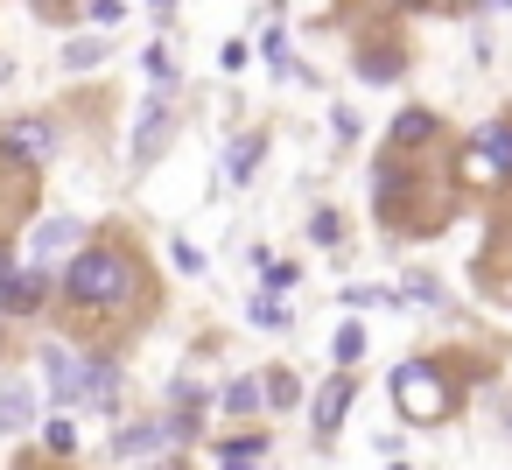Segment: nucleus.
<instances>
[{
  "instance_id": "18",
  "label": "nucleus",
  "mask_w": 512,
  "mask_h": 470,
  "mask_svg": "<svg viewBox=\"0 0 512 470\" xmlns=\"http://www.w3.org/2000/svg\"><path fill=\"white\" fill-rule=\"evenodd\" d=\"M106 64V36H71L64 43V71L71 78H85V71H99Z\"/></svg>"
},
{
  "instance_id": "20",
  "label": "nucleus",
  "mask_w": 512,
  "mask_h": 470,
  "mask_svg": "<svg viewBox=\"0 0 512 470\" xmlns=\"http://www.w3.org/2000/svg\"><path fill=\"white\" fill-rule=\"evenodd\" d=\"M330 358H337V372H358V358H365V323H337Z\"/></svg>"
},
{
  "instance_id": "32",
  "label": "nucleus",
  "mask_w": 512,
  "mask_h": 470,
  "mask_svg": "<svg viewBox=\"0 0 512 470\" xmlns=\"http://www.w3.org/2000/svg\"><path fill=\"white\" fill-rule=\"evenodd\" d=\"M29 8H36V15H50V22H64V15H71V0H29Z\"/></svg>"
},
{
  "instance_id": "19",
  "label": "nucleus",
  "mask_w": 512,
  "mask_h": 470,
  "mask_svg": "<svg viewBox=\"0 0 512 470\" xmlns=\"http://www.w3.org/2000/svg\"><path fill=\"white\" fill-rule=\"evenodd\" d=\"M141 71H148V85H155V92H176V78H183L169 43H148V50H141Z\"/></svg>"
},
{
  "instance_id": "11",
  "label": "nucleus",
  "mask_w": 512,
  "mask_h": 470,
  "mask_svg": "<svg viewBox=\"0 0 512 470\" xmlns=\"http://www.w3.org/2000/svg\"><path fill=\"white\" fill-rule=\"evenodd\" d=\"M351 71H358L365 85H393V78L407 71V43H400V36H372V43H358Z\"/></svg>"
},
{
  "instance_id": "12",
  "label": "nucleus",
  "mask_w": 512,
  "mask_h": 470,
  "mask_svg": "<svg viewBox=\"0 0 512 470\" xmlns=\"http://www.w3.org/2000/svg\"><path fill=\"white\" fill-rule=\"evenodd\" d=\"M78 358H85V400L78 407L113 414L120 407V358H106V351H78Z\"/></svg>"
},
{
  "instance_id": "13",
  "label": "nucleus",
  "mask_w": 512,
  "mask_h": 470,
  "mask_svg": "<svg viewBox=\"0 0 512 470\" xmlns=\"http://www.w3.org/2000/svg\"><path fill=\"white\" fill-rule=\"evenodd\" d=\"M260 155H267V134H260V127H253V134H239V141L225 148V183H232V190H246V183L260 176Z\"/></svg>"
},
{
  "instance_id": "29",
  "label": "nucleus",
  "mask_w": 512,
  "mask_h": 470,
  "mask_svg": "<svg viewBox=\"0 0 512 470\" xmlns=\"http://www.w3.org/2000/svg\"><path fill=\"white\" fill-rule=\"evenodd\" d=\"M386 302H400L393 288H344V309H386Z\"/></svg>"
},
{
  "instance_id": "21",
  "label": "nucleus",
  "mask_w": 512,
  "mask_h": 470,
  "mask_svg": "<svg viewBox=\"0 0 512 470\" xmlns=\"http://www.w3.org/2000/svg\"><path fill=\"white\" fill-rule=\"evenodd\" d=\"M267 449H274V435H267V428H239V435H225V442H218V456H246V463H267Z\"/></svg>"
},
{
  "instance_id": "3",
  "label": "nucleus",
  "mask_w": 512,
  "mask_h": 470,
  "mask_svg": "<svg viewBox=\"0 0 512 470\" xmlns=\"http://www.w3.org/2000/svg\"><path fill=\"white\" fill-rule=\"evenodd\" d=\"M456 183L463 190H512V113H491L456 141Z\"/></svg>"
},
{
  "instance_id": "9",
  "label": "nucleus",
  "mask_w": 512,
  "mask_h": 470,
  "mask_svg": "<svg viewBox=\"0 0 512 470\" xmlns=\"http://www.w3.org/2000/svg\"><path fill=\"white\" fill-rule=\"evenodd\" d=\"M442 134H449V127H442V113H435V106H400V113H393V127H386V148H393V155H428Z\"/></svg>"
},
{
  "instance_id": "35",
  "label": "nucleus",
  "mask_w": 512,
  "mask_h": 470,
  "mask_svg": "<svg viewBox=\"0 0 512 470\" xmlns=\"http://www.w3.org/2000/svg\"><path fill=\"white\" fill-rule=\"evenodd\" d=\"M141 8H155V15L169 22V15H176V0H141Z\"/></svg>"
},
{
  "instance_id": "2",
  "label": "nucleus",
  "mask_w": 512,
  "mask_h": 470,
  "mask_svg": "<svg viewBox=\"0 0 512 470\" xmlns=\"http://www.w3.org/2000/svg\"><path fill=\"white\" fill-rule=\"evenodd\" d=\"M386 393H393L400 421H414V428H442V421H456V407H463L470 386H463V372H456L449 358L421 351V358H400V365H393Z\"/></svg>"
},
{
  "instance_id": "38",
  "label": "nucleus",
  "mask_w": 512,
  "mask_h": 470,
  "mask_svg": "<svg viewBox=\"0 0 512 470\" xmlns=\"http://www.w3.org/2000/svg\"><path fill=\"white\" fill-rule=\"evenodd\" d=\"M505 428H512V400H505Z\"/></svg>"
},
{
  "instance_id": "17",
  "label": "nucleus",
  "mask_w": 512,
  "mask_h": 470,
  "mask_svg": "<svg viewBox=\"0 0 512 470\" xmlns=\"http://www.w3.org/2000/svg\"><path fill=\"white\" fill-rule=\"evenodd\" d=\"M260 393H267V407H274V414H288V407H302V400H309V393H302V379H295L288 365H267V372H260Z\"/></svg>"
},
{
  "instance_id": "34",
  "label": "nucleus",
  "mask_w": 512,
  "mask_h": 470,
  "mask_svg": "<svg viewBox=\"0 0 512 470\" xmlns=\"http://www.w3.org/2000/svg\"><path fill=\"white\" fill-rule=\"evenodd\" d=\"M218 470H260V463H246V456H218Z\"/></svg>"
},
{
  "instance_id": "41",
  "label": "nucleus",
  "mask_w": 512,
  "mask_h": 470,
  "mask_svg": "<svg viewBox=\"0 0 512 470\" xmlns=\"http://www.w3.org/2000/svg\"><path fill=\"white\" fill-rule=\"evenodd\" d=\"M155 470H169V463H155Z\"/></svg>"
},
{
  "instance_id": "10",
  "label": "nucleus",
  "mask_w": 512,
  "mask_h": 470,
  "mask_svg": "<svg viewBox=\"0 0 512 470\" xmlns=\"http://www.w3.org/2000/svg\"><path fill=\"white\" fill-rule=\"evenodd\" d=\"M57 295V274L50 267H15V281L0 288V316H43Z\"/></svg>"
},
{
  "instance_id": "37",
  "label": "nucleus",
  "mask_w": 512,
  "mask_h": 470,
  "mask_svg": "<svg viewBox=\"0 0 512 470\" xmlns=\"http://www.w3.org/2000/svg\"><path fill=\"white\" fill-rule=\"evenodd\" d=\"M386 470H414V463H400V456H393V463H386Z\"/></svg>"
},
{
  "instance_id": "39",
  "label": "nucleus",
  "mask_w": 512,
  "mask_h": 470,
  "mask_svg": "<svg viewBox=\"0 0 512 470\" xmlns=\"http://www.w3.org/2000/svg\"><path fill=\"white\" fill-rule=\"evenodd\" d=\"M498 8H512V0H498Z\"/></svg>"
},
{
  "instance_id": "7",
  "label": "nucleus",
  "mask_w": 512,
  "mask_h": 470,
  "mask_svg": "<svg viewBox=\"0 0 512 470\" xmlns=\"http://www.w3.org/2000/svg\"><path fill=\"white\" fill-rule=\"evenodd\" d=\"M78 246H85V218H71V211H50V218H36V232H29V267L71 260Z\"/></svg>"
},
{
  "instance_id": "5",
  "label": "nucleus",
  "mask_w": 512,
  "mask_h": 470,
  "mask_svg": "<svg viewBox=\"0 0 512 470\" xmlns=\"http://www.w3.org/2000/svg\"><path fill=\"white\" fill-rule=\"evenodd\" d=\"M351 400H358V379H351V372H330V379L309 393V435H316V449H330V442H337V428H344Z\"/></svg>"
},
{
  "instance_id": "16",
  "label": "nucleus",
  "mask_w": 512,
  "mask_h": 470,
  "mask_svg": "<svg viewBox=\"0 0 512 470\" xmlns=\"http://www.w3.org/2000/svg\"><path fill=\"white\" fill-rule=\"evenodd\" d=\"M218 407H225L232 421H253V414L267 407V393H260V372H239V379H232V386L218 393Z\"/></svg>"
},
{
  "instance_id": "28",
  "label": "nucleus",
  "mask_w": 512,
  "mask_h": 470,
  "mask_svg": "<svg viewBox=\"0 0 512 470\" xmlns=\"http://www.w3.org/2000/svg\"><path fill=\"white\" fill-rule=\"evenodd\" d=\"M393 8H400V15H463L470 0H393Z\"/></svg>"
},
{
  "instance_id": "14",
  "label": "nucleus",
  "mask_w": 512,
  "mask_h": 470,
  "mask_svg": "<svg viewBox=\"0 0 512 470\" xmlns=\"http://www.w3.org/2000/svg\"><path fill=\"white\" fill-rule=\"evenodd\" d=\"M155 449H169L162 414H155V421H127V428L113 435V456H120V463H141V456H155Z\"/></svg>"
},
{
  "instance_id": "25",
  "label": "nucleus",
  "mask_w": 512,
  "mask_h": 470,
  "mask_svg": "<svg viewBox=\"0 0 512 470\" xmlns=\"http://www.w3.org/2000/svg\"><path fill=\"white\" fill-rule=\"evenodd\" d=\"M309 239H316V246H344V218H337L330 204H323V211H309Z\"/></svg>"
},
{
  "instance_id": "4",
  "label": "nucleus",
  "mask_w": 512,
  "mask_h": 470,
  "mask_svg": "<svg viewBox=\"0 0 512 470\" xmlns=\"http://www.w3.org/2000/svg\"><path fill=\"white\" fill-rule=\"evenodd\" d=\"M57 148H64V134H57L50 113H15V120H0V155L22 162V169H50Z\"/></svg>"
},
{
  "instance_id": "15",
  "label": "nucleus",
  "mask_w": 512,
  "mask_h": 470,
  "mask_svg": "<svg viewBox=\"0 0 512 470\" xmlns=\"http://www.w3.org/2000/svg\"><path fill=\"white\" fill-rule=\"evenodd\" d=\"M36 421V393L22 379H0V435H22Z\"/></svg>"
},
{
  "instance_id": "6",
  "label": "nucleus",
  "mask_w": 512,
  "mask_h": 470,
  "mask_svg": "<svg viewBox=\"0 0 512 470\" xmlns=\"http://www.w3.org/2000/svg\"><path fill=\"white\" fill-rule=\"evenodd\" d=\"M169 141H176V106H169V92H155V99L134 113V148H127V155H134V169H155Z\"/></svg>"
},
{
  "instance_id": "40",
  "label": "nucleus",
  "mask_w": 512,
  "mask_h": 470,
  "mask_svg": "<svg viewBox=\"0 0 512 470\" xmlns=\"http://www.w3.org/2000/svg\"><path fill=\"white\" fill-rule=\"evenodd\" d=\"M0 344H8V330H0Z\"/></svg>"
},
{
  "instance_id": "23",
  "label": "nucleus",
  "mask_w": 512,
  "mask_h": 470,
  "mask_svg": "<svg viewBox=\"0 0 512 470\" xmlns=\"http://www.w3.org/2000/svg\"><path fill=\"white\" fill-rule=\"evenodd\" d=\"M246 316H253L260 330H288V309H281V295H267V288H260L253 302H246Z\"/></svg>"
},
{
  "instance_id": "24",
  "label": "nucleus",
  "mask_w": 512,
  "mask_h": 470,
  "mask_svg": "<svg viewBox=\"0 0 512 470\" xmlns=\"http://www.w3.org/2000/svg\"><path fill=\"white\" fill-rule=\"evenodd\" d=\"M85 22H92L99 36H113V29L127 22V0H85Z\"/></svg>"
},
{
  "instance_id": "8",
  "label": "nucleus",
  "mask_w": 512,
  "mask_h": 470,
  "mask_svg": "<svg viewBox=\"0 0 512 470\" xmlns=\"http://www.w3.org/2000/svg\"><path fill=\"white\" fill-rule=\"evenodd\" d=\"M36 365H43V386H50V400H57V407H78V400H85V358H78L71 344H57V337H50V344L36 351Z\"/></svg>"
},
{
  "instance_id": "31",
  "label": "nucleus",
  "mask_w": 512,
  "mask_h": 470,
  "mask_svg": "<svg viewBox=\"0 0 512 470\" xmlns=\"http://www.w3.org/2000/svg\"><path fill=\"white\" fill-rule=\"evenodd\" d=\"M169 260H176V267H183V274H204V253H197V246H190V239H176V246H169Z\"/></svg>"
},
{
  "instance_id": "33",
  "label": "nucleus",
  "mask_w": 512,
  "mask_h": 470,
  "mask_svg": "<svg viewBox=\"0 0 512 470\" xmlns=\"http://www.w3.org/2000/svg\"><path fill=\"white\" fill-rule=\"evenodd\" d=\"M8 281H15V246L0 239V288H8Z\"/></svg>"
},
{
  "instance_id": "36",
  "label": "nucleus",
  "mask_w": 512,
  "mask_h": 470,
  "mask_svg": "<svg viewBox=\"0 0 512 470\" xmlns=\"http://www.w3.org/2000/svg\"><path fill=\"white\" fill-rule=\"evenodd\" d=\"M8 78H15V64H8V57H0V85H8Z\"/></svg>"
},
{
  "instance_id": "26",
  "label": "nucleus",
  "mask_w": 512,
  "mask_h": 470,
  "mask_svg": "<svg viewBox=\"0 0 512 470\" xmlns=\"http://www.w3.org/2000/svg\"><path fill=\"white\" fill-rule=\"evenodd\" d=\"M43 449H50V456H57V463H64V456H78V428H71V421H64V414H57V421H50V428H43Z\"/></svg>"
},
{
  "instance_id": "1",
  "label": "nucleus",
  "mask_w": 512,
  "mask_h": 470,
  "mask_svg": "<svg viewBox=\"0 0 512 470\" xmlns=\"http://www.w3.org/2000/svg\"><path fill=\"white\" fill-rule=\"evenodd\" d=\"M57 302H64L71 316H92V323L134 316V309L148 302V260H141V246H127L120 232L85 239V246L64 260V274H57Z\"/></svg>"
},
{
  "instance_id": "22",
  "label": "nucleus",
  "mask_w": 512,
  "mask_h": 470,
  "mask_svg": "<svg viewBox=\"0 0 512 470\" xmlns=\"http://www.w3.org/2000/svg\"><path fill=\"white\" fill-rule=\"evenodd\" d=\"M260 57H267V71H274V78H295V64H288V29H281V22H267Z\"/></svg>"
},
{
  "instance_id": "30",
  "label": "nucleus",
  "mask_w": 512,
  "mask_h": 470,
  "mask_svg": "<svg viewBox=\"0 0 512 470\" xmlns=\"http://www.w3.org/2000/svg\"><path fill=\"white\" fill-rule=\"evenodd\" d=\"M246 64H253V43H246V36H232V43L218 50V71H246Z\"/></svg>"
},
{
  "instance_id": "27",
  "label": "nucleus",
  "mask_w": 512,
  "mask_h": 470,
  "mask_svg": "<svg viewBox=\"0 0 512 470\" xmlns=\"http://www.w3.org/2000/svg\"><path fill=\"white\" fill-rule=\"evenodd\" d=\"M267 295H288V288H302V267L295 260H267V281H260Z\"/></svg>"
}]
</instances>
